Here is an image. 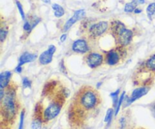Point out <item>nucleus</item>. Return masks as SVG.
I'll use <instances>...</instances> for the list:
<instances>
[{"mask_svg": "<svg viewBox=\"0 0 155 129\" xmlns=\"http://www.w3.org/2000/svg\"><path fill=\"white\" fill-rule=\"evenodd\" d=\"M85 16H86V11H85L84 9H80V10H78L77 11H75L74 16L71 17V18L67 21L66 24H64L63 31L64 32L68 31V30H69V29L71 28V27H72L76 22H77L79 20L83 18Z\"/></svg>", "mask_w": 155, "mask_h": 129, "instance_id": "obj_10", "label": "nucleus"}, {"mask_svg": "<svg viewBox=\"0 0 155 129\" xmlns=\"http://www.w3.org/2000/svg\"><path fill=\"white\" fill-rule=\"evenodd\" d=\"M42 129H46V128H42Z\"/></svg>", "mask_w": 155, "mask_h": 129, "instance_id": "obj_34", "label": "nucleus"}, {"mask_svg": "<svg viewBox=\"0 0 155 129\" xmlns=\"http://www.w3.org/2000/svg\"><path fill=\"white\" fill-rule=\"evenodd\" d=\"M136 6L137 4L134 2H129L127 4H126L125 8H124V11L127 13H131V12L134 11L136 9Z\"/></svg>", "mask_w": 155, "mask_h": 129, "instance_id": "obj_17", "label": "nucleus"}, {"mask_svg": "<svg viewBox=\"0 0 155 129\" xmlns=\"http://www.w3.org/2000/svg\"><path fill=\"white\" fill-rule=\"evenodd\" d=\"M52 8L54 11V16L56 18H61L64 15V10L61 5L58 4H53Z\"/></svg>", "mask_w": 155, "mask_h": 129, "instance_id": "obj_16", "label": "nucleus"}, {"mask_svg": "<svg viewBox=\"0 0 155 129\" xmlns=\"http://www.w3.org/2000/svg\"><path fill=\"white\" fill-rule=\"evenodd\" d=\"M150 90L149 87H141V88H138V89H135L133 91V92L132 93V95L130 97V98H127V96L125 97V99H124V107H127L128 106H130V104H133V102L136 101V100L139 99L142 97H143L144 95H147L148 92Z\"/></svg>", "mask_w": 155, "mask_h": 129, "instance_id": "obj_4", "label": "nucleus"}, {"mask_svg": "<svg viewBox=\"0 0 155 129\" xmlns=\"http://www.w3.org/2000/svg\"><path fill=\"white\" fill-rule=\"evenodd\" d=\"M11 77H12V73L9 71H5L0 74V89H4L5 88L8 86Z\"/></svg>", "mask_w": 155, "mask_h": 129, "instance_id": "obj_13", "label": "nucleus"}, {"mask_svg": "<svg viewBox=\"0 0 155 129\" xmlns=\"http://www.w3.org/2000/svg\"><path fill=\"white\" fill-rule=\"evenodd\" d=\"M115 38H116L117 42L119 45H122V46H126L130 43L132 39H133V32L130 30L126 28L122 32H120Z\"/></svg>", "mask_w": 155, "mask_h": 129, "instance_id": "obj_8", "label": "nucleus"}, {"mask_svg": "<svg viewBox=\"0 0 155 129\" xmlns=\"http://www.w3.org/2000/svg\"><path fill=\"white\" fill-rule=\"evenodd\" d=\"M133 2H134L136 4H144L145 3V0H133Z\"/></svg>", "mask_w": 155, "mask_h": 129, "instance_id": "obj_28", "label": "nucleus"}, {"mask_svg": "<svg viewBox=\"0 0 155 129\" xmlns=\"http://www.w3.org/2000/svg\"><path fill=\"white\" fill-rule=\"evenodd\" d=\"M108 27V24L106 21H101L98 24H93L89 28V33L93 37H98L105 33Z\"/></svg>", "mask_w": 155, "mask_h": 129, "instance_id": "obj_7", "label": "nucleus"}, {"mask_svg": "<svg viewBox=\"0 0 155 129\" xmlns=\"http://www.w3.org/2000/svg\"><path fill=\"white\" fill-rule=\"evenodd\" d=\"M126 29L125 25L119 21H115L111 24V31L113 33L114 37H116L120 32Z\"/></svg>", "mask_w": 155, "mask_h": 129, "instance_id": "obj_14", "label": "nucleus"}, {"mask_svg": "<svg viewBox=\"0 0 155 129\" xmlns=\"http://www.w3.org/2000/svg\"><path fill=\"white\" fill-rule=\"evenodd\" d=\"M151 112H152L153 116H154V117L155 118V104L152 106V107H151Z\"/></svg>", "mask_w": 155, "mask_h": 129, "instance_id": "obj_31", "label": "nucleus"}, {"mask_svg": "<svg viewBox=\"0 0 155 129\" xmlns=\"http://www.w3.org/2000/svg\"><path fill=\"white\" fill-rule=\"evenodd\" d=\"M67 39V34H63L60 38V40L61 42H64Z\"/></svg>", "mask_w": 155, "mask_h": 129, "instance_id": "obj_30", "label": "nucleus"}, {"mask_svg": "<svg viewBox=\"0 0 155 129\" xmlns=\"http://www.w3.org/2000/svg\"><path fill=\"white\" fill-rule=\"evenodd\" d=\"M22 85H23V87L24 89H27V88H30L31 87V82L25 77V78L23 79V81H22Z\"/></svg>", "mask_w": 155, "mask_h": 129, "instance_id": "obj_26", "label": "nucleus"}, {"mask_svg": "<svg viewBox=\"0 0 155 129\" xmlns=\"http://www.w3.org/2000/svg\"><path fill=\"white\" fill-rule=\"evenodd\" d=\"M16 5H17V7H18V11H19L20 14H21V18H22L23 20H25V14H24L22 5H21V2H20L19 1H18V0L16 1Z\"/></svg>", "mask_w": 155, "mask_h": 129, "instance_id": "obj_21", "label": "nucleus"}, {"mask_svg": "<svg viewBox=\"0 0 155 129\" xmlns=\"http://www.w3.org/2000/svg\"><path fill=\"white\" fill-rule=\"evenodd\" d=\"M7 34H8L7 30L2 28L1 30H0V40H1V42H4L5 39H6Z\"/></svg>", "mask_w": 155, "mask_h": 129, "instance_id": "obj_25", "label": "nucleus"}, {"mask_svg": "<svg viewBox=\"0 0 155 129\" xmlns=\"http://www.w3.org/2000/svg\"><path fill=\"white\" fill-rule=\"evenodd\" d=\"M18 104L16 101V91L12 85L7 87L5 97L1 101L2 123H12L16 117Z\"/></svg>", "mask_w": 155, "mask_h": 129, "instance_id": "obj_2", "label": "nucleus"}, {"mask_svg": "<svg viewBox=\"0 0 155 129\" xmlns=\"http://www.w3.org/2000/svg\"><path fill=\"white\" fill-rule=\"evenodd\" d=\"M113 113H114L113 109H109V110L107 111V114H106L105 119H104V122H108V124H109V122H110V120H111Z\"/></svg>", "mask_w": 155, "mask_h": 129, "instance_id": "obj_23", "label": "nucleus"}, {"mask_svg": "<svg viewBox=\"0 0 155 129\" xmlns=\"http://www.w3.org/2000/svg\"><path fill=\"white\" fill-rule=\"evenodd\" d=\"M56 48L54 45H51L48 46V50L42 52L39 57V63L42 65H47L50 63L52 60L53 54L55 52Z\"/></svg>", "mask_w": 155, "mask_h": 129, "instance_id": "obj_9", "label": "nucleus"}, {"mask_svg": "<svg viewBox=\"0 0 155 129\" xmlns=\"http://www.w3.org/2000/svg\"><path fill=\"white\" fill-rule=\"evenodd\" d=\"M73 51L77 53H81L84 54L89 51V46L87 45V42L83 39H78L75 41L72 45Z\"/></svg>", "mask_w": 155, "mask_h": 129, "instance_id": "obj_11", "label": "nucleus"}, {"mask_svg": "<svg viewBox=\"0 0 155 129\" xmlns=\"http://www.w3.org/2000/svg\"><path fill=\"white\" fill-rule=\"evenodd\" d=\"M123 56L124 55H123V52L121 51V50H111L106 55V62L110 66H114L120 62Z\"/></svg>", "mask_w": 155, "mask_h": 129, "instance_id": "obj_5", "label": "nucleus"}, {"mask_svg": "<svg viewBox=\"0 0 155 129\" xmlns=\"http://www.w3.org/2000/svg\"><path fill=\"white\" fill-rule=\"evenodd\" d=\"M119 94H120V89H118V90L116 91L115 92H113V93L110 94V97H111L112 99H113V106L114 107H115V108H116L117 106L118 101H119V99H120V98H118Z\"/></svg>", "mask_w": 155, "mask_h": 129, "instance_id": "obj_20", "label": "nucleus"}, {"mask_svg": "<svg viewBox=\"0 0 155 129\" xmlns=\"http://www.w3.org/2000/svg\"><path fill=\"white\" fill-rule=\"evenodd\" d=\"M37 57V55L34 54H30V53L25 52L19 58V63H18V66H22L25 63H30V62L34 61Z\"/></svg>", "mask_w": 155, "mask_h": 129, "instance_id": "obj_12", "label": "nucleus"}, {"mask_svg": "<svg viewBox=\"0 0 155 129\" xmlns=\"http://www.w3.org/2000/svg\"><path fill=\"white\" fill-rule=\"evenodd\" d=\"M32 27H32L31 24H30L28 21H25V23H24V30H25V31H27V32L30 31L32 29Z\"/></svg>", "mask_w": 155, "mask_h": 129, "instance_id": "obj_27", "label": "nucleus"}, {"mask_svg": "<svg viewBox=\"0 0 155 129\" xmlns=\"http://www.w3.org/2000/svg\"><path fill=\"white\" fill-rule=\"evenodd\" d=\"M127 119L125 117H121L119 120V125L120 128V129H124L127 127Z\"/></svg>", "mask_w": 155, "mask_h": 129, "instance_id": "obj_24", "label": "nucleus"}, {"mask_svg": "<svg viewBox=\"0 0 155 129\" xmlns=\"http://www.w3.org/2000/svg\"><path fill=\"white\" fill-rule=\"evenodd\" d=\"M24 114H25V111L23 110L21 113V116H20V122L18 129H24Z\"/></svg>", "mask_w": 155, "mask_h": 129, "instance_id": "obj_22", "label": "nucleus"}, {"mask_svg": "<svg viewBox=\"0 0 155 129\" xmlns=\"http://www.w3.org/2000/svg\"><path fill=\"white\" fill-rule=\"evenodd\" d=\"M134 12L136 14H139V13H141V12H142V10H141V9H139V8H136V10L134 11Z\"/></svg>", "mask_w": 155, "mask_h": 129, "instance_id": "obj_32", "label": "nucleus"}, {"mask_svg": "<svg viewBox=\"0 0 155 129\" xmlns=\"http://www.w3.org/2000/svg\"><path fill=\"white\" fill-rule=\"evenodd\" d=\"M66 89H61L55 93L54 97H48L50 102L43 110V122H47L57 117L60 113L62 107L65 102V98H68Z\"/></svg>", "mask_w": 155, "mask_h": 129, "instance_id": "obj_3", "label": "nucleus"}, {"mask_svg": "<svg viewBox=\"0 0 155 129\" xmlns=\"http://www.w3.org/2000/svg\"><path fill=\"white\" fill-rule=\"evenodd\" d=\"M125 97H126V94H125V92H124L122 93V95H121V96L120 97V99H119V101H118L117 106V107L115 108V116H117V115L118 114V113H119L120 110L121 105H122V104H124V99H125Z\"/></svg>", "mask_w": 155, "mask_h": 129, "instance_id": "obj_18", "label": "nucleus"}, {"mask_svg": "<svg viewBox=\"0 0 155 129\" xmlns=\"http://www.w3.org/2000/svg\"><path fill=\"white\" fill-rule=\"evenodd\" d=\"M15 71H16V73H21L22 72V66H17V67L15 68Z\"/></svg>", "mask_w": 155, "mask_h": 129, "instance_id": "obj_29", "label": "nucleus"}, {"mask_svg": "<svg viewBox=\"0 0 155 129\" xmlns=\"http://www.w3.org/2000/svg\"><path fill=\"white\" fill-rule=\"evenodd\" d=\"M103 56L98 53H90L86 57V62L90 68H96L103 63Z\"/></svg>", "mask_w": 155, "mask_h": 129, "instance_id": "obj_6", "label": "nucleus"}, {"mask_svg": "<svg viewBox=\"0 0 155 129\" xmlns=\"http://www.w3.org/2000/svg\"><path fill=\"white\" fill-rule=\"evenodd\" d=\"M145 66L148 70L155 72V54L151 55L147 60L146 63H145Z\"/></svg>", "mask_w": 155, "mask_h": 129, "instance_id": "obj_15", "label": "nucleus"}, {"mask_svg": "<svg viewBox=\"0 0 155 129\" xmlns=\"http://www.w3.org/2000/svg\"><path fill=\"white\" fill-rule=\"evenodd\" d=\"M101 100L98 92L90 86H83L77 92L70 107L69 120L72 125L81 127L96 112Z\"/></svg>", "mask_w": 155, "mask_h": 129, "instance_id": "obj_1", "label": "nucleus"}, {"mask_svg": "<svg viewBox=\"0 0 155 129\" xmlns=\"http://www.w3.org/2000/svg\"><path fill=\"white\" fill-rule=\"evenodd\" d=\"M146 11L148 18H149L150 19H151L152 16L155 14V2L151 3V4L147 7Z\"/></svg>", "mask_w": 155, "mask_h": 129, "instance_id": "obj_19", "label": "nucleus"}, {"mask_svg": "<svg viewBox=\"0 0 155 129\" xmlns=\"http://www.w3.org/2000/svg\"><path fill=\"white\" fill-rule=\"evenodd\" d=\"M42 2L46 3V4H50V3H51V1H50V0H42Z\"/></svg>", "mask_w": 155, "mask_h": 129, "instance_id": "obj_33", "label": "nucleus"}]
</instances>
